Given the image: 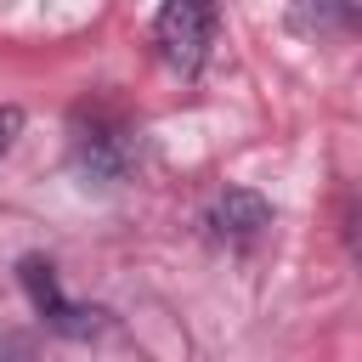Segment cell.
<instances>
[{"instance_id": "3", "label": "cell", "mask_w": 362, "mask_h": 362, "mask_svg": "<svg viewBox=\"0 0 362 362\" xmlns=\"http://www.w3.org/2000/svg\"><path fill=\"white\" fill-rule=\"evenodd\" d=\"M266 226H272V204H266L260 192H249V187H226V192L209 204V232H215L221 243H232V249L255 243Z\"/></svg>"}, {"instance_id": "5", "label": "cell", "mask_w": 362, "mask_h": 362, "mask_svg": "<svg viewBox=\"0 0 362 362\" xmlns=\"http://www.w3.org/2000/svg\"><path fill=\"white\" fill-rule=\"evenodd\" d=\"M17 130H23V107H0V153L17 141Z\"/></svg>"}, {"instance_id": "2", "label": "cell", "mask_w": 362, "mask_h": 362, "mask_svg": "<svg viewBox=\"0 0 362 362\" xmlns=\"http://www.w3.org/2000/svg\"><path fill=\"white\" fill-rule=\"evenodd\" d=\"M23 288H28V300H34V311L57 328V334H68V339H85V334H96L102 328V311H90V305H74L68 294H62V283H57V272L45 266V260H23Z\"/></svg>"}, {"instance_id": "1", "label": "cell", "mask_w": 362, "mask_h": 362, "mask_svg": "<svg viewBox=\"0 0 362 362\" xmlns=\"http://www.w3.org/2000/svg\"><path fill=\"white\" fill-rule=\"evenodd\" d=\"M209 40H215V6H204V0H170V6L158 11V23H153L158 57H164V68L181 74V79H192V74L204 68Z\"/></svg>"}, {"instance_id": "4", "label": "cell", "mask_w": 362, "mask_h": 362, "mask_svg": "<svg viewBox=\"0 0 362 362\" xmlns=\"http://www.w3.org/2000/svg\"><path fill=\"white\" fill-rule=\"evenodd\" d=\"M74 153H79V170H85L90 181H119V175L130 170L136 141H130L124 124H102V119H90V130L74 136Z\"/></svg>"}]
</instances>
